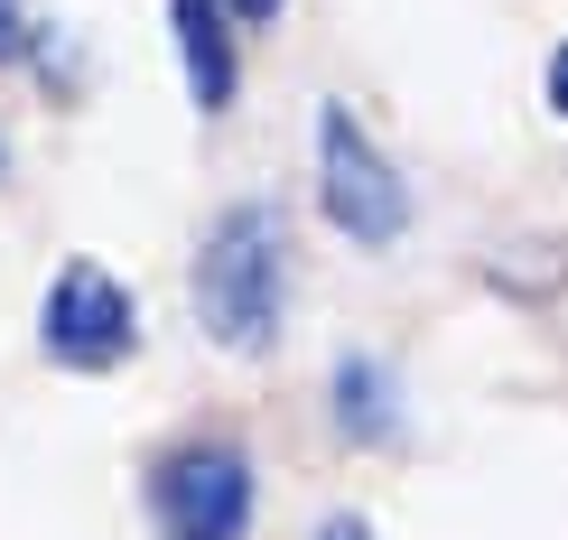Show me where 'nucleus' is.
Returning a JSON list of instances; mask_svg holds the SVG:
<instances>
[{
  "label": "nucleus",
  "mask_w": 568,
  "mask_h": 540,
  "mask_svg": "<svg viewBox=\"0 0 568 540\" xmlns=\"http://www.w3.org/2000/svg\"><path fill=\"white\" fill-rule=\"evenodd\" d=\"M336 419H345V438H400V401H392V373L354 355V364L336 373Z\"/></svg>",
  "instance_id": "6"
},
{
  "label": "nucleus",
  "mask_w": 568,
  "mask_h": 540,
  "mask_svg": "<svg viewBox=\"0 0 568 540\" xmlns=\"http://www.w3.org/2000/svg\"><path fill=\"white\" fill-rule=\"evenodd\" d=\"M280 279H290L280 215L252 196V205H233V215L205 233V252H196V326L224 345V355H271V336H280Z\"/></svg>",
  "instance_id": "1"
},
{
  "label": "nucleus",
  "mask_w": 568,
  "mask_h": 540,
  "mask_svg": "<svg viewBox=\"0 0 568 540\" xmlns=\"http://www.w3.org/2000/svg\"><path fill=\"white\" fill-rule=\"evenodd\" d=\"M215 10H233V19H252V29H271V19H280V0H215Z\"/></svg>",
  "instance_id": "8"
},
{
  "label": "nucleus",
  "mask_w": 568,
  "mask_h": 540,
  "mask_svg": "<svg viewBox=\"0 0 568 540\" xmlns=\"http://www.w3.org/2000/svg\"><path fill=\"white\" fill-rule=\"evenodd\" d=\"M150 522L159 540H243L252 531V457L224 438L169 448L150 476Z\"/></svg>",
  "instance_id": "2"
},
{
  "label": "nucleus",
  "mask_w": 568,
  "mask_h": 540,
  "mask_svg": "<svg viewBox=\"0 0 568 540\" xmlns=\"http://www.w3.org/2000/svg\"><path fill=\"white\" fill-rule=\"evenodd\" d=\"M38 47V19H29V0H0V65H19Z\"/></svg>",
  "instance_id": "7"
},
{
  "label": "nucleus",
  "mask_w": 568,
  "mask_h": 540,
  "mask_svg": "<svg viewBox=\"0 0 568 540\" xmlns=\"http://www.w3.org/2000/svg\"><path fill=\"white\" fill-rule=\"evenodd\" d=\"M178 47H186V93L205 112H224L233 103V38H224L215 0H178Z\"/></svg>",
  "instance_id": "5"
},
{
  "label": "nucleus",
  "mask_w": 568,
  "mask_h": 540,
  "mask_svg": "<svg viewBox=\"0 0 568 540\" xmlns=\"http://www.w3.org/2000/svg\"><path fill=\"white\" fill-rule=\"evenodd\" d=\"M317 540H373V531H364V522H354V512H336V522H326Z\"/></svg>",
  "instance_id": "10"
},
{
  "label": "nucleus",
  "mask_w": 568,
  "mask_h": 540,
  "mask_svg": "<svg viewBox=\"0 0 568 540\" xmlns=\"http://www.w3.org/2000/svg\"><path fill=\"white\" fill-rule=\"evenodd\" d=\"M317 186H326L336 233H354V243H400L410 186H400V169L364 140V122H354L345 103H326V122H317Z\"/></svg>",
  "instance_id": "3"
},
{
  "label": "nucleus",
  "mask_w": 568,
  "mask_h": 540,
  "mask_svg": "<svg viewBox=\"0 0 568 540\" xmlns=\"http://www.w3.org/2000/svg\"><path fill=\"white\" fill-rule=\"evenodd\" d=\"M550 112H559V122H568V47H559V57H550Z\"/></svg>",
  "instance_id": "9"
},
{
  "label": "nucleus",
  "mask_w": 568,
  "mask_h": 540,
  "mask_svg": "<svg viewBox=\"0 0 568 540\" xmlns=\"http://www.w3.org/2000/svg\"><path fill=\"white\" fill-rule=\"evenodd\" d=\"M38 336H47V355H57V364H75V373H112V364L131 355V336H140L131 289H122L103 262H65V271H57V289H47Z\"/></svg>",
  "instance_id": "4"
}]
</instances>
